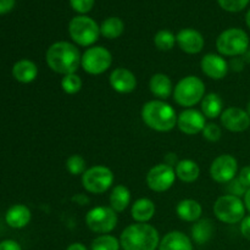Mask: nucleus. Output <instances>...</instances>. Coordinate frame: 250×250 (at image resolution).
Here are the masks:
<instances>
[{
    "mask_svg": "<svg viewBox=\"0 0 250 250\" xmlns=\"http://www.w3.org/2000/svg\"><path fill=\"white\" fill-rule=\"evenodd\" d=\"M81 55L77 45L70 42H55L48 48L45 53V61L49 68L59 75L76 73L81 66Z\"/></svg>",
    "mask_w": 250,
    "mask_h": 250,
    "instance_id": "obj_1",
    "label": "nucleus"
},
{
    "mask_svg": "<svg viewBox=\"0 0 250 250\" xmlns=\"http://www.w3.org/2000/svg\"><path fill=\"white\" fill-rule=\"evenodd\" d=\"M142 120L149 128L156 132H170L177 126L176 110L165 100H150L143 105Z\"/></svg>",
    "mask_w": 250,
    "mask_h": 250,
    "instance_id": "obj_2",
    "label": "nucleus"
},
{
    "mask_svg": "<svg viewBox=\"0 0 250 250\" xmlns=\"http://www.w3.org/2000/svg\"><path fill=\"white\" fill-rule=\"evenodd\" d=\"M120 243L124 250H158L159 231L149 224H132L122 231Z\"/></svg>",
    "mask_w": 250,
    "mask_h": 250,
    "instance_id": "obj_3",
    "label": "nucleus"
},
{
    "mask_svg": "<svg viewBox=\"0 0 250 250\" xmlns=\"http://www.w3.org/2000/svg\"><path fill=\"white\" fill-rule=\"evenodd\" d=\"M172 97L180 106L189 109L205 97V83L197 76L183 77L173 88Z\"/></svg>",
    "mask_w": 250,
    "mask_h": 250,
    "instance_id": "obj_4",
    "label": "nucleus"
},
{
    "mask_svg": "<svg viewBox=\"0 0 250 250\" xmlns=\"http://www.w3.org/2000/svg\"><path fill=\"white\" fill-rule=\"evenodd\" d=\"M68 34L75 44L90 48L99 39L100 26L92 17L78 15L68 23Z\"/></svg>",
    "mask_w": 250,
    "mask_h": 250,
    "instance_id": "obj_5",
    "label": "nucleus"
},
{
    "mask_svg": "<svg viewBox=\"0 0 250 250\" xmlns=\"http://www.w3.org/2000/svg\"><path fill=\"white\" fill-rule=\"evenodd\" d=\"M249 36L242 28H229L220 33L216 39V49L220 55L237 58L249 50Z\"/></svg>",
    "mask_w": 250,
    "mask_h": 250,
    "instance_id": "obj_6",
    "label": "nucleus"
},
{
    "mask_svg": "<svg viewBox=\"0 0 250 250\" xmlns=\"http://www.w3.org/2000/svg\"><path fill=\"white\" fill-rule=\"evenodd\" d=\"M214 214L219 221L224 224H241L246 217V205L242 198L231 194H225L217 198L214 204Z\"/></svg>",
    "mask_w": 250,
    "mask_h": 250,
    "instance_id": "obj_7",
    "label": "nucleus"
},
{
    "mask_svg": "<svg viewBox=\"0 0 250 250\" xmlns=\"http://www.w3.org/2000/svg\"><path fill=\"white\" fill-rule=\"evenodd\" d=\"M114 172L103 165L92 166L82 175V186L90 194H103L114 185Z\"/></svg>",
    "mask_w": 250,
    "mask_h": 250,
    "instance_id": "obj_8",
    "label": "nucleus"
},
{
    "mask_svg": "<svg viewBox=\"0 0 250 250\" xmlns=\"http://www.w3.org/2000/svg\"><path fill=\"white\" fill-rule=\"evenodd\" d=\"M112 65V55L102 45H93L82 54L81 67L85 73L92 76L103 75Z\"/></svg>",
    "mask_w": 250,
    "mask_h": 250,
    "instance_id": "obj_9",
    "label": "nucleus"
},
{
    "mask_svg": "<svg viewBox=\"0 0 250 250\" xmlns=\"http://www.w3.org/2000/svg\"><path fill=\"white\" fill-rule=\"evenodd\" d=\"M117 222V212L110 207H95L85 215L87 227L98 234H109L116 229Z\"/></svg>",
    "mask_w": 250,
    "mask_h": 250,
    "instance_id": "obj_10",
    "label": "nucleus"
},
{
    "mask_svg": "<svg viewBox=\"0 0 250 250\" xmlns=\"http://www.w3.org/2000/svg\"><path fill=\"white\" fill-rule=\"evenodd\" d=\"M175 167L167 164H158L146 173V182L149 189L156 193H164L170 189L176 181Z\"/></svg>",
    "mask_w": 250,
    "mask_h": 250,
    "instance_id": "obj_11",
    "label": "nucleus"
},
{
    "mask_svg": "<svg viewBox=\"0 0 250 250\" xmlns=\"http://www.w3.org/2000/svg\"><path fill=\"white\" fill-rule=\"evenodd\" d=\"M209 172L215 182L227 185L238 175V161L231 154H222L212 161Z\"/></svg>",
    "mask_w": 250,
    "mask_h": 250,
    "instance_id": "obj_12",
    "label": "nucleus"
},
{
    "mask_svg": "<svg viewBox=\"0 0 250 250\" xmlns=\"http://www.w3.org/2000/svg\"><path fill=\"white\" fill-rule=\"evenodd\" d=\"M220 122L227 131L241 133L250 127V116L247 110L237 106L227 107L220 116Z\"/></svg>",
    "mask_w": 250,
    "mask_h": 250,
    "instance_id": "obj_13",
    "label": "nucleus"
},
{
    "mask_svg": "<svg viewBox=\"0 0 250 250\" xmlns=\"http://www.w3.org/2000/svg\"><path fill=\"white\" fill-rule=\"evenodd\" d=\"M205 125H207V117L203 115L202 111L193 107L183 110L177 117L178 129L187 136L202 133Z\"/></svg>",
    "mask_w": 250,
    "mask_h": 250,
    "instance_id": "obj_14",
    "label": "nucleus"
},
{
    "mask_svg": "<svg viewBox=\"0 0 250 250\" xmlns=\"http://www.w3.org/2000/svg\"><path fill=\"white\" fill-rule=\"evenodd\" d=\"M200 67L203 73L211 80L219 81L227 76L229 70V65L226 59L220 54L209 53L205 54L200 61Z\"/></svg>",
    "mask_w": 250,
    "mask_h": 250,
    "instance_id": "obj_15",
    "label": "nucleus"
},
{
    "mask_svg": "<svg viewBox=\"0 0 250 250\" xmlns=\"http://www.w3.org/2000/svg\"><path fill=\"white\" fill-rule=\"evenodd\" d=\"M176 43L186 54L194 55V54H199L204 49L205 39L197 29L183 28L176 34Z\"/></svg>",
    "mask_w": 250,
    "mask_h": 250,
    "instance_id": "obj_16",
    "label": "nucleus"
},
{
    "mask_svg": "<svg viewBox=\"0 0 250 250\" xmlns=\"http://www.w3.org/2000/svg\"><path fill=\"white\" fill-rule=\"evenodd\" d=\"M109 83L115 92L120 94H128L137 88V77L131 70L126 67H116L109 76Z\"/></svg>",
    "mask_w": 250,
    "mask_h": 250,
    "instance_id": "obj_17",
    "label": "nucleus"
},
{
    "mask_svg": "<svg viewBox=\"0 0 250 250\" xmlns=\"http://www.w3.org/2000/svg\"><path fill=\"white\" fill-rule=\"evenodd\" d=\"M158 250H193V242L181 231H171L160 239Z\"/></svg>",
    "mask_w": 250,
    "mask_h": 250,
    "instance_id": "obj_18",
    "label": "nucleus"
},
{
    "mask_svg": "<svg viewBox=\"0 0 250 250\" xmlns=\"http://www.w3.org/2000/svg\"><path fill=\"white\" fill-rule=\"evenodd\" d=\"M173 88L172 81L165 73H155L149 81V89L159 100L168 99L173 94Z\"/></svg>",
    "mask_w": 250,
    "mask_h": 250,
    "instance_id": "obj_19",
    "label": "nucleus"
},
{
    "mask_svg": "<svg viewBox=\"0 0 250 250\" xmlns=\"http://www.w3.org/2000/svg\"><path fill=\"white\" fill-rule=\"evenodd\" d=\"M156 207L149 198H139L132 204L131 216L138 224H148L155 216Z\"/></svg>",
    "mask_w": 250,
    "mask_h": 250,
    "instance_id": "obj_20",
    "label": "nucleus"
},
{
    "mask_svg": "<svg viewBox=\"0 0 250 250\" xmlns=\"http://www.w3.org/2000/svg\"><path fill=\"white\" fill-rule=\"evenodd\" d=\"M32 214L28 207L24 204H15L10 208L5 215V221L11 229H23L31 222Z\"/></svg>",
    "mask_w": 250,
    "mask_h": 250,
    "instance_id": "obj_21",
    "label": "nucleus"
},
{
    "mask_svg": "<svg viewBox=\"0 0 250 250\" xmlns=\"http://www.w3.org/2000/svg\"><path fill=\"white\" fill-rule=\"evenodd\" d=\"M176 214L182 221L197 222L203 214L202 204L194 199H183L176 205Z\"/></svg>",
    "mask_w": 250,
    "mask_h": 250,
    "instance_id": "obj_22",
    "label": "nucleus"
},
{
    "mask_svg": "<svg viewBox=\"0 0 250 250\" xmlns=\"http://www.w3.org/2000/svg\"><path fill=\"white\" fill-rule=\"evenodd\" d=\"M12 76L20 83H31L38 77V67L32 60L22 59L12 67Z\"/></svg>",
    "mask_w": 250,
    "mask_h": 250,
    "instance_id": "obj_23",
    "label": "nucleus"
},
{
    "mask_svg": "<svg viewBox=\"0 0 250 250\" xmlns=\"http://www.w3.org/2000/svg\"><path fill=\"white\" fill-rule=\"evenodd\" d=\"M224 110V100L217 93L205 94V97L200 102V111L207 119H217L221 116Z\"/></svg>",
    "mask_w": 250,
    "mask_h": 250,
    "instance_id": "obj_24",
    "label": "nucleus"
},
{
    "mask_svg": "<svg viewBox=\"0 0 250 250\" xmlns=\"http://www.w3.org/2000/svg\"><path fill=\"white\" fill-rule=\"evenodd\" d=\"M176 177L185 183H193L199 178L200 167L195 161L190 159H183L178 161L175 167Z\"/></svg>",
    "mask_w": 250,
    "mask_h": 250,
    "instance_id": "obj_25",
    "label": "nucleus"
},
{
    "mask_svg": "<svg viewBox=\"0 0 250 250\" xmlns=\"http://www.w3.org/2000/svg\"><path fill=\"white\" fill-rule=\"evenodd\" d=\"M110 208L119 214L124 212L131 204V192L124 185H116L112 188L109 197Z\"/></svg>",
    "mask_w": 250,
    "mask_h": 250,
    "instance_id": "obj_26",
    "label": "nucleus"
},
{
    "mask_svg": "<svg viewBox=\"0 0 250 250\" xmlns=\"http://www.w3.org/2000/svg\"><path fill=\"white\" fill-rule=\"evenodd\" d=\"M215 225L210 219H200L192 227V239L197 244H205L212 238Z\"/></svg>",
    "mask_w": 250,
    "mask_h": 250,
    "instance_id": "obj_27",
    "label": "nucleus"
},
{
    "mask_svg": "<svg viewBox=\"0 0 250 250\" xmlns=\"http://www.w3.org/2000/svg\"><path fill=\"white\" fill-rule=\"evenodd\" d=\"M125 23L120 17H107L100 24V36L106 39H116L124 34Z\"/></svg>",
    "mask_w": 250,
    "mask_h": 250,
    "instance_id": "obj_28",
    "label": "nucleus"
},
{
    "mask_svg": "<svg viewBox=\"0 0 250 250\" xmlns=\"http://www.w3.org/2000/svg\"><path fill=\"white\" fill-rule=\"evenodd\" d=\"M121 243L120 239L112 234H99L93 239L90 244V250H120Z\"/></svg>",
    "mask_w": 250,
    "mask_h": 250,
    "instance_id": "obj_29",
    "label": "nucleus"
},
{
    "mask_svg": "<svg viewBox=\"0 0 250 250\" xmlns=\"http://www.w3.org/2000/svg\"><path fill=\"white\" fill-rule=\"evenodd\" d=\"M154 44L161 51L172 50L176 43V36L168 29H160L154 36Z\"/></svg>",
    "mask_w": 250,
    "mask_h": 250,
    "instance_id": "obj_30",
    "label": "nucleus"
},
{
    "mask_svg": "<svg viewBox=\"0 0 250 250\" xmlns=\"http://www.w3.org/2000/svg\"><path fill=\"white\" fill-rule=\"evenodd\" d=\"M83 87L82 78L77 75V73H71V75L62 76L61 80V88L63 92L68 95L77 94Z\"/></svg>",
    "mask_w": 250,
    "mask_h": 250,
    "instance_id": "obj_31",
    "label": "nucleus"
},
{
    "mask_svg": "<svg viewBox=\"0 0 250 250\" xmlns=\"http://www.w3.org/2000/svg\"><path fill=\"white\" fill-rule=\"evenodd\" d=\"M66 168L72 176H82L87 170V163L82 155L72 154L66 160Z\"/></svg>",
    "mask_w": 250,
    "mask_h": 250,
    "instance_id": "obj_32",
    "label": "nucleus"
},
{
    "mask_svg": "<svg viewBox=\"0 0 250 250\" xmlns=\"http://www.w3.org/2000/svg\"><path fill=\"white\" fill-rule=\"evenodd\" d=\"M203 137L209 142H217L221 139L222 137V129L219 125L210 122V124L205 125L204 129L202 132Z\"/></svg>",
    "mask_w": 250,
    "mask_h": 250,
    "instance_id": "obj_33",
    "label": "nucleus"
},
{
    "mask_svg": "<svg viewBox=\"0 0 250 250\" xmlns=\"http://www.w3.org/2000/svg\"><path fill=\"white\" fill-rule=\"evenodd\" d=\"M250 0H217L220 6L229 12H239L246 9Z\"/></svg>",
    "mask_w": 250,
    "mask_h": 250,
    "instance_id": "obj_34",
    "label": "nucleus"
},
{
    "mask_svg": "<svg viewBox=\"0 0 250 250\" xmlns=\"http://www.w3.org/2000/svg\"><path fill=\"white\" fill-rule=\"evenodd\" d=\"M71 7L78 14H87L93 9L95 0H70Z\"/></svg>",
    "mask_w": 250,
    "mask_h": 250,
    "instance_id": "obj_35",
    "label": "nucleus"
},
{
    "mask_svg": "<svg viewBox=\"0 0 250 250\" xmlns=\"http://www.w3.org/2000/svg\"><path fill=\"white\" fill-rule=\"evenodd\" d=\"M247 190L248 189H247V188L242 185L241 181H239L237 177L233 178L231 182L227 183V192H229V194L234 195V197H238V198L244 197V194L247 193Z\"/></svg>",
    "mask_w": 250,
    "mask_h": 250,
    "instance_id": "obj_36",
    "label": "nucleus"
},
{
    "mask_svg": "<svg viewBox=\"0 0 250 250\" xmlns=\"http://www.w3.org/2000/svg\"><path fill=\"white\" fill-rule=\"evenodd\" d=\"M237 178L241 181V183L247 188V189H249L250 188V165H247L244 166V167H242L241 170H239L238 175H237Z\"/></svg>",
    "mask_w": 250,
    "mask_h": 250,
    "instance_id": "obj_37",
    "label": "nucleus"
},
{
    "mask_svg": "<svg viewBox=\"0 0 250 250\" xmlns=\"http://www.w3.org/2000/svg\"><path fill=\"white\" fill-rule=\"evenodd\" d=\"M241 233L246 239L250 241V215L246 216L241 222Z\"/></svg>",
    "mask_w": 250,
    "mask_h": 250,
    "instance_id": "obj_38",
    "label": "nucleus"
},
{
    "mask_svg": "<svg viewBox=\"0 0 250 250\" xmlns=\"http://www.w3.org/2000/svg\"><path fill=\"white\" fill-rule=\"evenodd\" d=\"M0 250H22V248L16 241L6 239V241L0 242Z\"/></svg>",
    "mask_w": 250,
    "mask_h": 250,
    "instance_id": "obj_39",
    "label": "nucleus"
},
{
    "mask_svg": "<svg viewBox=\"0 0 250 250\" xmlns=\"http://www.w3.org/2000/svg\"><path fill=\"white\" fill-rule=\"evenodd\" d=\"M15 2H16V0H0V15L11 11L15 6Z\"/></svg>",
    "mask_w": 250,
    "mask_h": 250,
    "instance_id": "obj_40",
    "label": "nucleus"
},
{
    "mask_svg": "<svg viewBox=\"0 0 250 250\" xmlns=\"http://www.w3.org/2000/svg\"><path fill=\"white\" fill-rule=\"evenodd\" d=\"M178 161H180V160H177V155H176L175 153H168L167 155L165 156V164L172 166V167H173V166L176 167V165L178 164Z\"/></svg>",
    "mask_w": 250,
    "mask_h": 250,
    "instance_id": "obj_41",
    "label": "nucleus"
},
{
    "mask_svg": "<svg viewBox=\"0 0 250 250\" xmlns=\"http://www.w3.org/2000/svg\"><path fill=\"white\" fill-rule=\"evenodd\" d=\"M66 250H88V249H87V247L84 246V244L78 243V242H77V243L70 244V246L66 248Z\"/></svg>",
    "mask_w": 250,
    "mask_h": 250,
    "instance_id": "obj_42",
    "label": "nucleus"
},
{
    "mask_svg": "<svg viewBox=\"0 0 250 250\" xmlns=\"http://www.w3.org/2000/svg\"><path fill=\"white\" fill-rule=\"evenodd\" d=\"M243 202H244V205H246V209L250 212V188L247 190L246 194H244Z\"/></svg>",
    "mask_w": 250,
    "mask_h": 250,
    "instance_id": "obj_43",
    "label": "nucleus"
},
{
    "mask_svg": "<svg viewBox=\"0 0 250 250\" xmlns=\"http://www.w3.org/2000/svg\"><path fill=\"white\" fill-rule=\"evenodd\" d=\"M246 23H247V26L250 28V10L247 12V15H246Z\"/></svg>",
    "mask_w": 250,
    "mask_h": 250,
    "instance_id": "obj_44",
    "label": "nucleus"
},
{
    "mask_svg": "<svg viewBox=\"0 0 250 250\" xmlns=\"http://www.w3.org/2000/svg\"><path fill=\"white\" fill-rule=\"evenodd\" d=\"M247 112H248V114H249V116H250V100H249L248 105H247Z\"/></svg>",
    "mask_w": 250,
    "mask_h": 250,
    "instance_id": "obj_45",
    "label": "nucleus"
},
{
    "mask_svg": "<svg viewBox=\"0 0 250 250\" xmlns=\"http://www.w3.org/2000/svg\"><path fill=\"white\" fill-rule=\"evenodd\" d=\"M248 53H249V56H250V46H249V50H248Z\"/></svg>",
    "mask_w": 250,
    "mask_h": 250,
    "instance_id": "obj_46",
    "label": "nucleus"
}]
</instances>
